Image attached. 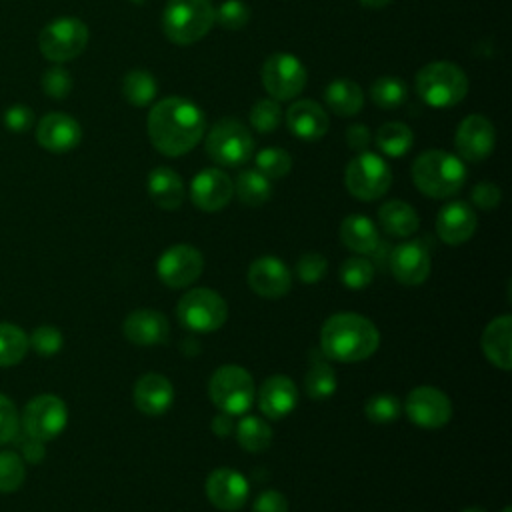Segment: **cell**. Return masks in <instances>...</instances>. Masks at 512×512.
<instances>
[{
	"label": "cell",
	"mask_w": 512,
	"mask_h": 512,
	"mask_svg": "<svg viewBox=\"0 0 512 512\" xmlns=\"http://www.w3.org/2000/svg\"><path fill=\"white\" fill-rule=\"evenodd\" d=\"M206 132L204 112L182 96L162 98L148 112V136L164 156L190 152Z\"/></svg>",
	"instance_id": "1"
},
{
	"label": "cell",
	"mask_w": 512,
	"mask_h": 512,
	"mask_svg": "<svg viewBox=\"0 0 512 512\" xmlns=\"http://www.w3.org/2000/svg\"><path fill=\"white\" fill-rule=\"evenodd\" d=\"M378 344L380 334L374 322L356 312H338L320 330V348L336 362H362L378 350Z\"/></svg>",
	"instance_id": "2"
},
{
	"label": "cell",
	"mask_w": 512,
	"mask_h": 512,
	"mask_svg": "<svg viewBox=\"0 0 512 512\" xmlns=\"http://www.w3.org/2000/svg\"><path fill=\"white\" fill-rule=\"evenodd\" d=\"M414 186L430 198L454 196L466 182L464 162L444 150H426L412 164Z\"/></svg>",
	"instance_id": "3"
},
{
	"label": "cell",
	"mask_w": 512,
	"mask_h": 512,
	"mask_svg": "<svg viewBox=\"0 0 512 512\" xmlns=\"http://www.w3.org/2000/svg\"><path fill=\"white\" fill-rule=\"evenodd\" d=\"M214 26L210 0H168L162 12V30L174 44L186 46L204 38Z\"/></svg>",
	"instance_id": "4"
},
{
	"label": "cell",
	"mask_w": 512,
	"mask_h": 512,
	"mask_svg": "<svg viewBox=\"0 0 512 512\" xmlns=\"http://www.w3.org/2000/svg\"><path fill=\"white\" fill-rule=\"evenodd\" d=\"M416 92L434 108L456 106L468 92V78L454 62L436 60L418 70Z\"/></svg>",
	"instance_id": "5"
},
{
	"label": "cell",
	"mask_w": 512,
	"mask_h": 512,
	"mask_svg": "<svg viewBox=\"0 0 512 512\" xmlns=\"http://www.w3.org/2000/svg\"><path fill=\"white\" fill-rule=\"evenodd\" d=\"M208 396L214 406L230 416L246 414L256 398L254 380L248 370L236 364L220 366L208 382Z\"/></svg>",
	"instance_id": "6"
},
{
	"label": "cell",
	"mask_w": 512,
	"mask_h": 512,
	"mask_svg": "<svg viewBox=\"0 0 512 512\" xmlns=\"http://www.w3.org/2000/svg\"><path fill=\"white\" fill-rule=\"evenodd\" d=\"M206 154L220 166H242L254 154L252 134L234 118L218 120L208 132Z\"/></svg>",
	"instance_id": "7"
},
{
	"label": "cell",
	"mask_w": 512,
	"mask_h": 512,
	"mask_svg": "<svg viewBox=\"0 0 512 512\" xmlns=\"http://www.w3.org/2000/svg\"><path fill=\"white\" fill-rule=\"evenodd\" d=\"M176 316L186 330L214 332L228 318L226 300L210 288H192L176 304Z\"/></svg>",
	"instance_id": "8"
},
{
	"label": "cell",
	"mask_w": 512,
	"mask_h": 512,
	"mask_svg": "<svg viewBox=\"0 0 512 512\" xmlns=\"http://www.w3.org/2000/svg\"><path fill=\"white\" fill-rule=\"evenodd\" d=\"M88 44V26L74 16H60L48 22L38 36V48L50 62L62 64L84 52Z\"/></svg>",
	"instance_id": "9"
},
{
	"label": "cell",
	"mask_w": 512,
	"mask_h": 512,
	"mask_svg": "<svg viewBox=\"0 0 512 512\" xmlns=\"http://www.w3.org/2000/svg\"><path fill=\"white\" fill-rule=\"evenodd\" d=\"M344 182L354 198L370 202L378 200L388 192L392 184V172L390 166L378 154L360 152L346 166Z\"/></svg>",
	"instance_id": "10"
},
{
	"label": "cell",
	"mask_w": 512,
	"mask_h": 512,
	"mask_svg": "<svg viewBox=\"0 0 512 512\" xmlns=\"http://www.w3.org/2000/svg\"><path fill=\"white\" fill-rule=\"evenodd\" d=\"M68 422V408L62 398L54 394L34 396L22 414V426L28 438L38 442L54 440Z\"/></svg>",
	"instance_id": "11"
},
{
	"label": "cell",
	"mask_w": 512,
	"mask_h": 512,
	"mask_svg": "<svg viewBox=\"0 0 512 512\" xmlns=\"http://www.w3.org/2000/svg\"><path fill=\"white\" fill-rule=\"evenodd\" d=\"M262 84L270 98L290 100L304 90L306 68L296 56L276 52L262 64Z\"/></svg>",
	"instance_id": "12"
},
{
	"label": "cell",
	"mask_w": 512,
	"mask_h": 512,
	"mask_svg": "<svg viewBox=\"0 0 512 512\" xmlns=\"http://www.w3.org/2000/svg\"><path fill=\"white\" fill-rule=\"evenodd\" d=\"M204 258L198 248L190 244H174L166 248L156 260V274L168 288H186L200 278Z\"/></svg>",
	"instance_id": "13"
},
{
	"label": "cell",
	"mask_w": 512,
	"mask_h": 512,
	"mask_svg": "<svg viewBox=\"0 0 512 512\" xmlns=\"http://www.w3.org/2000/svg\"><path fill=\"white\" fill-rule=\"evenodd\" d=\"M404 412L412 424L426 430H434L450 422L452 402L440 388L418 386L408 392Z\"/></svg>",
	"instance_id": "14"
},
{
	"label": "cell",
	"mask_w": 512,
	"mask_h": 512,
	"mask_svg": "<svg viewBox=\"0 0 512 512\" xmlns=\"http://www.w3.org/2000/svg\"><path fill=\"white\" fill-rule=\"evenodd\" d=\"M494 142H496V134H494L492 122L480 114L466 116L458 124V130L454 136V144L460 154L458 158H464L468 162H480L488 158L490 152L494 150Z\"/></svg>",
	"instance_id": "15"
},
{
	"label": "cell",
	"mask_w": 512,
	"mask_h": 512,
	"mask_svg": "<svg viewBox=\"0 0 512 512\" xmlns=\"http://www.w3.org/2000/svg\"><path fill=\"white\" fill-rule=\"evenodd\" d=\"M234 196L232 180L218 168L200 170L190 182V200L204 212L222 210Z\"/></svg>",
	"instance_id": "16"
},
{
	"label": "cell",
	"mask_w": 512,
	"mask_h": 512,
	"mask_svg": "<svg viewBox=\"0 0 512 512\" xmlns=\"http://www.w3.org/2000/svg\"><path fill=\"white\" fill-rule=\"evenodd\" d=\"M248 494V480L234 468H216L206 478V496L218 510H240L246 504Z\"/></svg>",
	"instance_id": "17"
},
{
	"label": "cell",
	"mask_w": 512,
	"mask_h": 512,
	"mask_svg": "<svg viewBox=\"0 0 512 512\" xmlns=\"http://www.w3.org/2000/svg\"><path fill=\"white\" fill-rule=\"evenodd\" d=\"M82 140L80 124L64 114V112H50L40 118L36 126V142L48 152H68L76 148Z\"/></svg>",
	"instance_id": "18"
},
{
	"label": "cell",
	"mask_w": 512,
	"mask_h": 512,
	"mask_svg": "<svg viewBox=\"0 0 512 512\" xmlns=\"http://www.w3.org/2000/svg\"><path fill=\"white\" fill-rule=\"evenodd\" d=\"M248 284L262 298H282L292 286V276L280 258L262 256L248 268Z\"/></svg>",
	"instance_id": "19"
},
{
	"label": "cell",
	"mask_w": 512,
	"mask_h": 512,
	"mask_svg": "<svg viewBox=\"0 0 512 512\" xmlns=\"http://www.w3.org/2000/svg\"><path fill=\"white\" fill-rule=\"evenodd\" d=\"M476 212L462 200L448 202L436 216V234L444 244L460 246L468 242L476 232Z\"/></svg>",
	"instance_id": "20"
},
{
	"label": "cell",
	"mask_w": 512,
	"mask_h": 512,
	"mask_svg": "<svg viewBox=\"0 0 512 512\" xmlns=\"http://www.w3.org/2000/svg\"><path fill=\"white\" fill-rule=\"evenodd\" d=\"M122 332L136 346L164 344L170 336L168 318L152 308H138L124 318Z\"/></svg>",
	"instance_id": "21"
},
{
	"label": "cell",
	"mask_w": 512,
	"mask_h": 512,
	"mask_svg": "<svg viewBox=\"0 0 512 512\" xmlns=\"http://www.w3.org/2000/svg\"><path fill=\"white\" fill-rule=\"evenodd\" d=\"M430 268V254L420 242L398 244L390 254V270L400 284H422L428 278Z\"/></svg>",
	"instance_id": "22"
},
{
	"label": "cell",
	"mask_w": 512,
	"mask_h": 512,
	"mask_svg": "<svg viewBox=\"0 0 512 512\" xmlns=\"http://www.w3.org/2000/svg\"><path fill=\"white\" fill-rule=\"evenodd\" d=\"M298 404V388L296 384L284 376L274 374L266 378L258 390V408L264 416L278 420L288 416Z\"/></svg>",
	"instance_id": "23"
},
{
	"label": "cell",
	"mask_w": 512,
	"mask_h": 512,
	"mask_svg": "<svg viewBox=\"0 0 512 512\" xmlns=\"http://www.w3.org/2000/svg\"><path fill=\"white\" fill-rule=\"evenodd\" d=\"M172 402H174V388L166 376L158 372H148L136 380L134 404L142 414L160 416L172 406Z\"/></svg>",
	"instance_id": "24"
},
{
	"label": "cell",
	"mask_w": 512,
	"mask_h": 512,
	"mask_svg": "<svg viewBox=\"0 0 512 512\" xmlns=\"http://www.w3.org/2000/svg\"><path fill=\"white\" fill-rule=\"evenodd\" d=\"M288 130L302 140H318L328 132L330 120L314 100H298L286 112Z\"/></svg>",
	"instance_id": "25"
},
{
	"label": "cell",
	"mask_w": 512,
	"mask_h": 512,
	"mask_svg": "<svg viewBox=\"0 0 512 512\" xmlns=\"http://www.w3.org/2000/svg\"><path fill=\"white\" fill-rule=\"evenodd\" d=\"M484 356L496 368L510 370L512 366V318L498 316L482 332Z\"/></svg>",
	"instance_id": "26"
},
{
	"label": "cell",
	"mask_w": 512,
	"mask_h": 512,
	"mask_svg": "<svg viewBox=\"0 0 512 512\" xmlns=\"http://www.w3.org/2000/svg\"><path fill=\"white\" fill-rule=\"evenodd\" d=\"M148 194L156 206L164 210H176L184 202V182L168 166H158L148 174Z\"/></svg>",
	"instance_id": "27"
},
{
	"label": "cell",
	"mask_w": 512,
	"mask_h": 512,
	"mask_svg": "<svg viewBox=\"0 0 512 512\" xmlns=\"http://www.w3.org/2000/svg\"><path fill=\"white\" fill-rule=\"evenodd\" d=\"M342 244L356 254H372L380 244V234L376 224L364 214L346 216L340 224Z\"/></svg>",
	"instance_id": "28"
},
{
	"label": "cell",
	"mask_w": 512,
	"mask_h": 512,
	"mask_svg": "<svg viewBox=\"0 0 512 512\" xmlns=\"http://www.w3.org/2000/svg\"><path fill=\"white\" fill-rule=\"evenodd\" d=\"M378 222L386 234L398 236V238L412 236L420 226V218L416 210L402 200L384 202L378 210Z\"/></svg>",
	"instance_id": "29"
},
{
	"label": "cell",
	"mask_w": 512,
	"mask_h": 512,
	"mask_svg": "<svg viewBox=\"0 0 512 512\" xmlns=\"http://www.w3.org/2000/svg\"><path fill=\"white\" fill-rule=\"evenodd\" d=\"M324 100L328 108L338 116H354L364 106L362 88L350 78H336L324 90Z\"/></svg>",
	"instance_id": "30"
},
{
	"label": "cell",
	"mask_w": 512,
	"mask_h": 512,
	"mask_svg": "<svg viewBox=\"0 0 512 512\" xmlns=\"http://www.w3.org/2000/svg\"><path fill=\"white\" fill-rule=\"evenodd\" d=\"M232 184H234V194L246 206H262L272 196L270 178H266L256 168L254 170H242L236 176V182H232Z\"/></svg>",
	"instance_id": "31"
},
{
	"label": "cell",
	"mask_w": 512,
	"mask_h": 512,
	"mask_svg": "<svg viewBox=\"0 0 512 512\" xmlns=\"http://www.w3.org/2000/svg\"><path fill=\"white\" fill-rule=\"evenodd\" d=\"M30 348L28 334L10 322H0V366H16Z\"/></svg>",
	"instance_id": "32"
},
{
	"label": "cell",
	"mask_w": 512,
	"mask_h": 512,
	"mask_svg": "<svg viewBox=\"0 0 512 512\" xmlns=\"http://www.w3.org/2000/svg\"><path fill=\"white\" fill-rule=\"evenodd\" d=\"M238 444L248 452H262L272 442V428L258 416H244L236 426Z\"/></svg>",
	"instance_id": "33"
},
{
	"label": "cell",
	"mask_w": 512,
	"mask_h": 512,
	"mask_svg": "<svg viewBox=\"0 0 512 512\" xmlns=\"http://www.w3.org/2000/svg\"><path fill=\"white\" fill-rule=\"evenodd\" d=\"M414 142L412 130L402 122H386L376 132L378 148L388 156H404Z\"/></svg>",
	"instance_id": "34"
},
{
	"label": "cell",
	"mask_w": 512,
	"mask_h": 512,
	"mask_svg": "<svg viewBox=\"0 0 512 512\" xmlns=\"http://www.w3.org/2000/svg\"><path fill=\"white\" fill-rule=\"evenodd\" d=\"M338 380L332 366L324 360H314L304 376V390L314 400L330 398L336 392Z\"/></svg>",
	"instance_id": "35"
},
{
	"label": "cell",
	"mask_w": 512,
	"mask_h": 512,
	"mask_svg": "<svg viewBox=\"0 0 512 512\" xmlns=\"http://www.w3.org/2000/svg\"><path fill=\"white\" fill-rule=\"evenodd\" d=\"M158 86L150 72L132 70L122 80V94L132 106H146L156 98Z\"/></svg>",
	"instance_id": "36"
},
{
	"label": "cell",
	"mask_w": 512,
	"mask_h": 512,
	"mask_svg": "<svg viewBox=\"0 0 512 512\" xmlns=\"http://www.w3.org/2000/svg\"><path fill=\"white\" fill-rule=\"evenodd\" d=\"M406 96H408L406 84L394 76L376 78L370 86V98L380 108H388V110L398 108L400 104H404Z\"/></svg>",
	"instance_id": "37"
},
{
	"label": "cell",
	"mask_w": 512,
	"mask_h": 512,
	"mask_svg": "<svg viewBox=\"0 0 512 512\" xmlns=\"http://www.w3.org/2000/svg\"><path fill=\"white\" fill-rule=\"evenodd\" d=\"M26 480L24 458L14 450L0 452V492H16Z\"/></svg>",
	"instance_id": "38"
},
{
	"label": "cell",
	"mask_w": 512,
	"mask_h": 512,
	"mask_svg": "<svg viewBox=\"0 0 512 512\" xmlns=\"http://www.w3.org/2000/svg\"><path fill=\"white\" fill-rule=\"evenodd\" d=\"M280 120H282V108L274 98H260L250 108V126L260 134L274 132L280 126Z\"/></svg>",
	"instance_id": "39"
},
{
	"label": "cell",
	"mask_w": 512,
	"mask_h": 512,
	"mask_svg": "<svg viewBox=\"0 0 512 512\" xmlns=\"http://www.w3.org/2000/svg\"><path fill=\"white\" fill-rule=\"evenodd\" d=\"M256 170L262 172L266 178L276 180L282 178L290 172L292 168V158L286 150L282 148H262L260 152H256Z\"/></svg>",
	"instance_id": "40"
},
{
	"label": "cell",
	"mask_w": 512,
	"mask_h": 512,
	"mask_svg": "<svg viewBox=\"0 0 512 512\" xmlns=\"http://www.w3.org/2000/svg\"><path fill=\"white\" fill-rule=\"evenodd\" d=\"M402 412V404L392 394H374L364 404V414L374 424H390Z\"/></svg>",
	"instance_id": "41"
},
{
	"label": "cell",
	"mask_w": 512,
	"mask_h": 512,
	"mask_svg": "<svg viewBox=\"0 0 512 512\" xmlns=\"http://www.w3.org/2000/svg\"><path fill=\"white\" fill-rule=\"evenodd\" d=\"M374 278V266L366 258H348L340 266V280L350 290L366 288Z\"/></svg>",
	"instance_id": "42"
},
{
	"label": "cell",
	"mask_w": 512,
	"mask_h": 512,
	"mask_svg": "<svg viewBox=\"0 0 512 512\" xmlns=\"http://www.w3.org/2000/svg\"><path fill=\"white\" fill-rule=\"evenodd\" d=\"M250 20V8L244 0H224L214 8V22L226 30H240Z\"/></svg>",
	"instance_id": "43"
},
{
	"label": "cell",
	"mask_w": 512,
	"mask_h": 512,
	"mask_svg": "<svg viewBox=\"0 0 512 512\" xmlns=\"http://www.w3.org/2000/svg\"><path fill=\"white\" fill-rule=\"evenodd\" d=\"M28 342H30V348L36 350L38 354L52 356L62 348L64 338H62V332L56 326L42 324L32 332V336H28Z\"/></svg>",
	"instance_id": "44"
},
{
	"label": "cell",
	"mask_w": 512,
	"mask_h": 512,
	"mask_svg": "<svg viewBox=\"0 0 512 512\" xmlns=\"http://www.w3.org/2000/svg\"><path fill=\"white\" fill-rule=\"evenodd\" d=\"M42 90L50 96V98H56V100H62L70 94L72 90V76L70 72L60 66V64H54L50 66L44 76H42Z\"/></svg>",
	"instance_id": "45"
},
{
	"label": "cell",
	"mask_w": 512,
	"mask_h": 512,
	"mask_svg": "<svg viewBox=\"0 0 512 512\" xmlns=\"http://www.w3.org/2000/svg\"><path fill=\"white\" fill-rule=\"evenodd\" d=\"M326 272H328V262L322 254H316V252L300 256L296 264V276L302 284H316L326 276Z\"/></svg>",
	"instance_id": "46"
},
{
	"label": "cell",
	"mask_w": 512,
	"mask_h": 512,
	"mask_svg": "<svg viewBox=\"0 0 512 512\" xmlns=\"http://www.w3.org/2000/svg\"><path fill=\"white\" fill-rule=\"evenodd\" d=\"M18 428L20 416L16 404L8 396L0 394V444L12 442L18 436Z\"/></svg>",
	"instance_id": "47"
},
{
	"label": "cell",
	"mask_w": 512,
	"mask_h": 512,
	"mask_svg": "<svg viewBox=\"0 0 512 512\" xmlns=\"http://www.w3.org/2000/svg\"><path fill=\"white\" fill-rule=\"evenodd\" d=\"M2 122H4L6 130L20 134V132H26V130H30L34 126V112H32L30 106L14 104V106L4 110Z\"/></svg>",
	"instance_id": "48"
},
{
	"label": "cell",
	"mask_w": 512,
	"mask_h": 512,
	"mask_svg": "<svg viewBox=\"0 0 512 512\" xmlns=\"http://www.w3.org/2000/svg\"><path fill=\"white\" fill-rule=\"evenodd\" d=\"M474 206L482 208V210H492L500 204V198H502V192L496 184L492 182H480L472 188V194H470Z\"/></svg>",
	"instance_id": "49"
},
{
	"label": "cell",
	"mask_w": 512,
	"mask_h": 512,
	"mask_svg": "<svg viewBox=\"0 0 512 512\" xmlns=\"http://www.w3.org/2000/svg\"><path fill=\"white\" fill-rule=\"evenodd\" d=\"M252 512H288V502L278 490H264L254 500Z\"/></svg>",
	"instance_id": "50"
},
{
	"label": "cell",
	"mask_w": 512,
	"mask_h": 512,
	"mask_svg": "<svg viewBox=\"0 0 512 512\" xmlns=\"http://www.w3.org/2000/svg\"><path fill=\"white\" fill-rule=\"evenodd\" d=\"M346 142L352 150L356 152H366L368 144H370V130L364 124H352L346 130Z\"/></svg>",
	"instance_id": "51"
},
{
	"label": "cell",
	"mask_w": 512,
	"mask_h": 512,
	"mask_svg": "<svg viewBox=\"0 0 512 512\" xmlns=\"http://www.w3.org/2000/svg\"><path fill=\"white\" fill-rule=\"evenodd\" d=\"M212 432H214L216 436H220V438L230 436V434L234 432V422H232L230 414L220 412L218 416H214V418H212Z\"/></svg>",
	"instance_id": "52"
},
{
	"label": "cell",
	"mask_w": 512,
	"mask_h": 512,
	"mask_svg": "<svg viewBox=\"0 0 512 512\" xmlns=\"http://www.w3.org/2000/svg\"><path fill=\"white\" fill-rule=\"evenodd\" d=\"M22 456L30 462H40L44 456V442H38L34 438H28L26 444H22Z\"/></svg>",
	"instance_id": "53"
},
{
	"label": "cell",
	"mask_w": 512,
	"mask_h": 512,
	"mask_svg": "<svg viewBox=\"0 0 512 512\" xmlns=\"http://www.w3.org/2000/svg\"><path fill=\"white\" fill-rule=\"evenodd\" d=\"M392 0H360V4L362 6H366V8H384V6H388Z\"/></svg>",
	"instance_id": "54"
},
{
	"label": "cell",
	"mask_w": 512,
	"mask_h": 512,
	"mask_svg": "<svg viewBox=\"0 0 512 512\" xmlns=\"http://www.w3.org/2000/svg\"><path fill=\"white\" fill-rule=\"evenodd\" d=\"M460 512H486V510H482V508H478V506H470V508H464V510H460Z\"/></svg>",
	"instance_id": "55"
},
{
	"label": "cell",
	"mask_w": 512,
	"mask_h": 512,
	"mask_svg": "<svg viewBox=\"0 0 512 512\" xmlns=\"http://www.w3.org/2000/svg\"><path fill=\"white\" fill-rule=\"evenodd\" d=\"M502 512H512V510H510V506H506V508H502Z\"/></svg>",
	"instance_id": "56"
},
{
	"label": "cell",
	"mask_w": 512,
	"mask_h": 512,
	"mask_svg": "<svg viewBox=\"0 0 512 512\" xmlns=\"http://www.w3.org/2000/svg\"><path fill=\"white\" fill-rule=\"evenodd\" d=\"M132 2H144V0H132Z\"/></svg>",
	"instance_id": "57"
}]
</instances>
